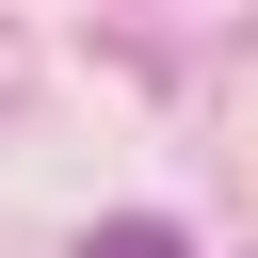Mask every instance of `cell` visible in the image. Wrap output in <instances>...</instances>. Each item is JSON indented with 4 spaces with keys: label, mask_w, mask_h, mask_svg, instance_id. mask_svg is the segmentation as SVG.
<instances>
[{
    "label": "cell",
    "mask_w": 258,
    "mask_h": 258,
    "mask_svg": "<svg viewBox=\"0 0 258 258\" xmlns=\"http://www.w3.org/2000/svg\"><path fill=\"white\" fill-rule=\"evenodd\" d=\"M81 258H194V242H177V226H97Z\"/></svg>",
    "instance_id": "cell-1"
}]
</instances>
